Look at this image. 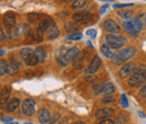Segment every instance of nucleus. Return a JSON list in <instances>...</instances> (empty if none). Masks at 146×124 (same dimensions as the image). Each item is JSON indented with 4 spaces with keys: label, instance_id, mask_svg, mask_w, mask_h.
<instances>
[{
    "label": "nucleus",
    "instance_id": "f257e3e1",
    "mask_svg": "<svg viewBox=\"0 0 146 124\" xmlns=\"http://www.w3.org/2000/svg\"><path fill=\"white\" fill-rule=\"evenodd\" d=\"M136 54V48H125L118 52L113 54V56L111 58V62L116 66H120L123 63H127L129 59H131L134 55Z\"/></svg>",
    "mask_w": 146,
    "mask_h": 124
},
{
    "label": "nucleus",
    "instance_id": "f03ea898",
    "mask_svg": "<svg viewBox=\"0 0 146 124\" xmlns=\"http://www.w3.org/2000/svg\"><path fill=\"white\" fill-rule=\"evenodd\" d=\"M80 50H79V48L78 46H73L71 49H69L64 55H62V56H60V58H57V60H58V62H60V64L62 66V67H66L68 64H70L71 62H74L75 60H76V58L80 55Z\"/></svg>",
    "mask_w": 146,
    "mask_h": 124
},
{
    "label": "nucleus",
    "instance_id": "7ed1b4c3",
    "mask_svg": "<svg viewBox=\"0 0 146 124\" xmlns=\"http://www.w3.org/2000/svg\"><path fill=\"white\" fill-rule=\"evenodd\" d=\"M105 40H106V44H108L112 50L113 49H120L127 43V40L121 35L109 34V35H107L105 37Z\"/></svg>",
    "mask_w": 146,
    "mask_h": 124
},
{
    "label": "nucleus",
    "instance_id": "20e7f679",
    "mask_svg": "<svg viewBox=\"0 0 146 124\" xmlns=\"http://www.w3.org/2000/svg\"><path fill=\"white\" fill-rule=\"evenodd\" d=\"M20 56L23 58V60L25 61V63L29 67H34L38 63V60L34 54V51L31 50L29 48H25V49H21L20 51Z\"/></svg>",
    "mask_w": 146,
    "mask_h": 124
},
{
    "label": "nucleus",
    "instance_id": "39448f33",
    "mask_svg": "<svg viewBox=\"0 0 146 124\" xmlns=\"http://www.w3.org/2000/svg\"><path fill=\"white\" fill-rule=\"evenodd\" d=\"M146 81V76L141 73V72H137L135 71L129 78H128V85L129 87H133V88H136V87H142Z\"/></svg>",
    "mask_w": 146,
    "mask_h": 124
},
{
    "label": "nucleus",
    "instance_id": "423d86ee",
    "mask_svg": "<svg viewBox=\"0 0 146 124\" xmlns=\"http://www.w3.org/2000/svg\"><path fill=\"white\" fill-rule=\"evenodd\" d=\"M73 20L76 24H89L93 20V14L90 11H78L73 15Z\"/></svg>",
    "mask_w": 146,
    "mask_h": 124
},
{
    "label": "nucleus",
    "instance_id": "0eeeda50",
    "mask_svg": "<svg viewBox=\"0 0 146 124\" xmlns=\"http://www.w3.org/2000/svg\"><path fill=\"white\" fill-rule=\"evenodd\" d=\"M35 107H36V104L33 99L31 98H27L21 104V113L24 115H27V116H32L34 113H35Z\"/></svg>",
    "mask_w": 146,
    "mask_h": 124
},
{
    "label": "nucleus",
    "instance_id": "6e6552de",
    "mask_svg": "<svg viewBox=\"0 0 146 124\" xmlns=\"http://www.w3.org/2000/svg\"><path fill=\"white\" fill-rule=\"evenodd\" d=\"M102 25L108 33H111L113 35H118V33H120V26L113 19H106Z\"/></svg>",
    "mask_w": 146,
    "mask_h": 124
},
{
    "label": "nucleus",
    "instance_id": "1a4fd4ad",
    "mask_svg": "<svg viewBox=\"0 0 146 124\" xmlns=\"http://www.w3.org/2000/svg\"><path fill=\"white\" fill-rule=\"evenodd\" d=\"M135 71H136V64L134 62H127L119 70V77L120 78H127L129 76H131V73H134Z\"/></svg>",
    "mask_w": 146,
    "mask_h": 124
},
{
    "label": "nucleus",
    "instance_id": "9d476101",
    "mask_svg": "<svg viewBox=\"0 0 146 124\" xmlns=\"http://www.w3.org/2000/svg\"><path fill=\"white\" fill-rule=\"evenodd\" d=\"M100 66H101V60H100V58H99L98 55H96V56L92 59L91 62H90L89 67L84 70V73H86V74H93V73H96L97 71L99 70Z\"/></svg>",
    "mask_w": 146,
    "mask_h": 124
},
{
    "label": "nucleus",
    "instance_id": "9b49d317",
    "mask_svg": "<svg viewBox=\"0 0 146 124\" xmlns=\"http://www.w3.org/2000/svg\"><path fill=\"white\" fill-rule=\"evenodd\" d=\"M55 24H54V20H53V18L48 17V16H45V17L43 18L39 23H38V29H40L43 33H46L51 27H53Z\"/></svg>",
    "mask_w": 146,
    "mask_h": 124
},
{
    "label": "nucleus",
    "instance_id": "f8f14e48",
    "mask_svg": "<svg viewBox=\"0 0 146 124\" xmlns=\"http://www.w3.org/2000/svg\"><path fill=\"white\" fill-rule=\"evenodd\" d=\"M113 113H115V109L113 108L104 107V108H99L94 113V117L98 119V120H105V119H108L111 115H113Z\"/></svg>",
    "mask_w": 146,
    "mask_h": 124
},
{
    "label": "nucleus",
    "instance_id": "ddd939ff",
    "mask_svg": "<svg viewBox=\"0 0 146 124\" xmlns=\"http://www.w3.org/2000/svg\"><path fill=\"white\" fill-rule=\"evenodd\" d=\"M3 24H5L6 28H8V29L14 28L16 25V14L11 13V11L6 13L3 16Z\"/></svg>",
    "mask_w": 146,
    "mask_h": 124
},
{
    "label": "nucleus",
    "instance_id": "4468645a",
    "mask_svg": "<svg viewBox=\"0 0 146 124\" xmlns=\"http://www.w3.org/2000/svg\"><path fill=\"white\" fill-rule=\"evenodd\" d=\"M88 56H89V52H88L87 50L82 51V52L80 53V55L76 58V60L73 62L74 69H82L83 66H84V63H86V60L88 59Z\"/></svg>",
    "mask_w": 146,
    "mask_h": 124
},
{
    "label": "nucleus",
    "instance_id": "2eb2a0df",
    "mask_svg": "<svg viewBox=\"0 0 146 124\" xmlns=\"http://www.w3.org/2000/svg\"><path fill=\"white\" fill-rule=\"evenodd\" d=\"M51 113H50V111L48 109H46V108H42V109H39V112H38V120H39V122L42 124H46L50 122V120H51Z\"/></svg>",
    "mask_w": 146,
    "mask_h": 124
},
{
    "label": "nucleus",
    "instance_id": "dca6fc26",
    "mask_svg": "<svg viewBox=\"0 0 146 124\" xmlns=\"http://www.w3.org/2000/svg\"><path fill=\"white\" fill-rule=\"evenodd\" d=\"M123 26H124V28L127 31V33L129 34V35L137 36L138 35V33H139V32L135 28V26H134L131 19H130V20H125V21L123 23Z\"/></svg>",
    "mask_w": 146,
    "mask_h": 124
},
{
    "label": "nucleus",
    "instance_id": "f3484780",
    "mask_svg": "<svg viewBox=\"0 0 146 124\" xmlns=\"http://www.w3.org/2000/svg\"><path fill=\"white\" fill-rule=\"evenodd\" d=\"M19 71V62L16 59H11L10 62L8 63V73L10 76L17 74Z\"/></svg>",
    "mask_w": 146,
    "mask_h": 124
},
{
    "label": "nucleus",
    "instance_id": "a211bd4d",
    "mask_svg": "<svg viewBox=\"0 0 146 124\" xmlns=\"http://www.w3.org/2000/svg\"><path fill=\"white\" fill-rule=\"evenodd\" d=\"M64 28H65V31H66L68 33L74 34V33H78V32H79L80 26H79L75 21H68V23H65Z\"/></svg>",
    "mask_w": 146,
    "mask_h": 124
},
{
    "label": "nucleus",
    "instance_id": "6ab92c4d",
    "mask_svg": "<svg viewBox=\"0 0 146 124\" xmlns=\"http://www.w3.org/2000/svg\"><path fill=\"white\" fill-rule=\"evenodd\" d=\"M113 92H115V86L111 82H107V84L102 85L100 91H99V94H102V95H111Z\"/></svg>",
    "mask_w": 146,
    "mask_h": 124
},
{
    "label": "nucleus",
    "instance_id": "aec40b11",
    "mask_svg": "<svg viewBox=\"0 0 146 124\" xmlns=\"http://www.w3.org/2000/svg\"><path fill=\"white\" fill-rule=\"evenodd\" d=\"M10 92H11V88L10 87H5L2 89L1 94H0V103L1 104H7V101L9 99V96H10Z\"/></svg>",
    "mask_w": 146,
    "mask_h": 124
},
{
    "label": "nucleus",
    "instance_id": "412c9836",
    "mask_svg": "<svg viewBox=\"0 0 146 124\" xmlns=\"http://www.w3.org/2000/svg\"><path fill=\"white\" fill-rule=\"evenodd\" d=\"M19 105H20V102H19L18 98H13L9 102H7V104H6V111L7 112H14Z\"/></svg>",
    "mask_w": 146,
    "mask_h": 124
},
{
    "label": "nucleus",
    "instance_id": "4be33fe9",
    "mask_svg": "<svg viewBox=\"0 0 146 124\" xmlns=\"http://www.w3.org/2000/svg\"><path fill=\"white\" fill-rule=\"evenodd\" d=\"M34 54L37 58L38 62H44L45 59H46V51L43 49V48H36L34 50Z\"/></svg>",
    "mask_w": 146,
    "mask_h": 124
},
{
    "label": "nucleus",
    "instance_id": "5701e85b",
    "mask_svg": "<svg viewBox=\"0 0 146 124\" xmlns=\"http://www.w3.org/2000/svg\"><path fill=\"white\" fill-rule=\"evenodd\" d=\"M100 50H101V52H102V54L106 56V58H108V59H111L112 56H113V51H112V49L110 48L108 44H102L101 45V48H100Z\"/></svg>",
    "mask_w": 146,
    "mask_h": 124
},
{
    "label": "nucleus",
    "instance_id": "b1692460",
    "mask_svg": "<svg viewBox=\"0 0 146 124\" xmlns=\"http://www.w3.org/2000/svg\"><path fill=\"white\" fill-rule=\"evenodd\" d=\"M29 36L34 40V41H37V42H39V41H42L43 40V32L40 31V29H32L31 31V33H29Z\"/></svg>",
    "mask_w": 146,
    "mask_h": 124
},
{
    "label": "nucleus",
    "instance_id": "393cba45",
    "mask_svg": "<svg viewBox=\"0 0 146 124\" xmlns=\"http://www.w3.org/2000/svg\"><path fill=\"white\" fill-rule=\"evenodd\" d=\"M44 17L45 16L44 15H40V14H29L28 15V20L32 24H35V23H39Z\"/></svg>",
    "mask_w": 146,
    "mask_h": 124
},
{
    "label": "nucleus",
    "instance_id": "a878e982",
    "mask_svg": "<svg viewBox=\"0 0 146 124\" xmlns=\"http://www.w3.org/2000/svg\"><path fill=\"white\" fill-rule=\"evenodd\" d=\"M88 1L89 0H74L72 3V8L73 9H81L87 6Z\"/></svg>",
    "mask_w": 146,
    "mask_h": 124
},
{
    "label": "nucleus",
    "instance_id": "bb28decb",
    "mask_svg": "<svg viewBox=\"0 0 146 124\" xmlns=\"http://www.w3.org/2000/svg\"><path fill=\"white\" fill-rule=\"evenodd\" d=\"M46 33H47V36H48L50 38H55V37H57V36L60 35V29L57 28L56 25H54V26L51 27Z\"/></svg>",
    "mask_w": 146,
    "mask_h": 124
},
{
    "label": "nucleus",
    "instance_id": "cd10ccee",
    "mask_svg": "<svg viewBox=\"0 0 146 124\" xmlns=\"http://www.w3.org/2000/svg\"><path fill=\"white\" fill-rule=\"evenodd\" d=\"M133 10H130V9H128V10H120V11H118V15H119V17L124 18V19H128V18H130L133 16Z\"/></svg>",
    "mask_w": 146,
    "mask_h": 124
},
{
    "label": "nucleus",
    "instance_id": "c85d7f7f",
    "mask_svg": "<svg viewBox=\"0 0 146 124\" xmlns=\"http://www.w3.org/2000/svg\"><path fill=\"white\" fill-rule=\"evenodd\" d=\"M8 73V63L5 60H0V76Z\"/></svg>",
    "mask_w": 146,
    "mask_h": 124
},
{
    "label": "nucleus",
    "instance_id": "c756f323",
    "mask_svg": "<svg viewBox=\"0 0 146 124\" xmlns=\"http://www.w3.org/2000/svg\"><path fill=\"white\" fill-rule=\"evenodd\" d=\"M131 20H133V24H134L135 28H136L138 32H141L142 28H143V23H142V20H141L139 18H134V19H131Z\"/></svg>",
    "mask_w": 146,
    "mask_h": 124
},
{
    "label": "nucleus",
    "instance_id": "7c9ffc66",
    "mask_svg": "<svg viewBox=\"0 0 146 124\" xmlns=\"http://www.w3.org/2000/svg\"><path fill=\"white\" fill-rule=\"evenodd\" d=\"M81 38H82L81 33H74V34H70L66 36V40H69V41H79Z\"/></svg>",
    "mask_w": 146,
    "mask_h": 124
},
{
    "label": "nucleus",
    "instance_id": "2f4dec72",
    "mask_svg": "<svg viewBox=\"0 0 146 124\" xmlns=\"http://www.w3.org/2000/svg\"><path fill=\"white\" fill-rule=\"evenodd\" d=\"M113 102H115V97H112V96H105L101 99L102 104H110V103H113Z\"/></svg>",
    "mask_w": 146,
    "mask_h": 124
},
{
    "label": "nucleus",
    "instance_id": "473e14b6",
    "mask_svg": "<svg viewBox=\"0 0 146 124\" xmlns=\"http://www.w3.org/2000/svg\"><path fill=\"white\" fill-rule=\"evenodd\" d=\"M120 106L124 107V108H127L128 107V101L126 95H121V97H120Z\"/></svg>",
    "mask_w": 146,
    "mask_h": 124
},
{
    "label": "nucleus",
    "instance_id": "72a5a7b5",
    "mask_svg": "<svg viewBox=\"0 0 146 124\" xmlns=\"http://www.w3.org/2000/svg\"><path fill=\"white\" fill-rule=\"evenodd\" d=\"M131 6H134L133 3H116V5H113V8H116V9H118V8H128V7H131Z\"/></svg>",
    "mask_w": 146,
    "mask_h": 124
},
{
    "label": "nucleus",
    "instance_id": "f704fd0d",
    "mask_svg": "<svg viewBox=\"0 0 146 124\" xmlns=\"http://www.w3.org/2000/svg\"><path fill=\"white\" fill-rule=\"evenodd\" d=\"M60 120V114L58 113H54L52 116H51V120H50V123L51 124H54L56 123L57 121Z\"/></svg>",
    "mask_w": 146,
    "mask_h": 124
},
{
    "label": "nucleus",
    "instance_id": "c9c22d12",
    "mask_svg": "<svg viewBox=\"0 0 146 124\" xmlns=\"http://www.w3.org/2000/svg\"><path fill=\"white\" fill-rule=\"evenodd\" d=\"M136 71H137V72H141V73H143V74L146 76V66L145 64L138 66V68H136Z\"/></svg>",
    "mask_w": 146,
    "mask_h": 124
},
{
    "label": "nucleus",
    "instance_id": "e433bc0d",
    "mask_svg": "<svg viewBox=\"0 0 146 124\" xmlns=\"http://www.w3.org/2000/svg\"><path fill=\"white\" fill-rule=\"evenodd\" d=\"M87 35L92 37V38H94V37L97 36V31H96V29H88V31H87Z\"/></svg>",
    "mask_w": 146,
    "mask_h": 124
},
{
    "label": "nucleus",
    "instance_id": "4c0bfd02",
    "mask_svg": "<svg viewBox=\"0 0 146 124\" xmlns=\"http://www.w3.org/2000/svg\"><path fill=\"white\" fill-rule=\"evenodd\" d=\"M139 95L143 96V97H146V84H144L141 88V91H139Z\"/></svg>",
    "mask_w": 146,
    "mask_h": 124
},
{
    "label": "nucleus",
    "instance_id": "58836bf2",
    "mask_svg": "<svg viewBox=\"0 0 146 124\" xmlns=\"http://www.w3.org/2000/svg\"><path fill=\"white\" fill-rule=\"evenodd\" d=\"M98 124H113V121L109 119H105V120H101Z\"/></svg>",
    "mask_w": 146,
    "mask_h": 124
},
{
    "label": "nucleus",
    "instance_id": "ea45409f",
    "mask_svg": "<svg viewBox=\"0 0 146 124\" xmlns=\"http://www.w3.org/2000/svg\"><path fill=\"white\" fill-rule=\"evenodd\" d=\"M2 122H3V123L13 122V119H11V117H2Z\"/></svg>",
    "mask_w": 146,
    "mask_h": 124
},
{
    "label": "nucleus",
    "instance_id": "a19ab883",
    "mask_svg": "<svg viewBox=\"0 0 146 124\" xmlns=\"http://www.w3.org/2000/svg\"><path fill=\"white\" fill-rule=\"evenodd\" d=\"M3 38H5V33H3V31H2V28L0 27V43L3 41Z\"/></svg>",
    "mask_w": 146,
    "mask_h": 124
},
{
    "label": "nucleus",
    "instance_id": "79ce46f5",
    "mask_svg": "<svg viewBox=\"0 0 146 124\" xmlns=\"http://www.w3.org/2000/svg\"><path fill=\"white\" fill-rule=\"evenodd\" d=\"M107 9H108V5H105L104 7H101V9H100V13H101V14H104V13H105Z\"/></svg>",
    "mask_w": 146,
    "mask_h": 124
},
{
    "label": "nucleus",
    "instance_id": "37998d69",
    "mask_svg": "<svg viewBox=\"0 0 146 124\" xmlns=\"http://www.w3.org/2000/svg\"><path fill=\"white\" fill-rule=\"evenodd\" d=\"M60 124H68V119H63V120L60 122Z\"/></svg>",
    "mask_w": 146,
    "mask_h": 124
},
{
    "label": "nucleus",
    "instance_id": "c03bdc74",
    "mask_svg": "<svg viewBox=\"0 0 146 124\" xmlns=\"http://www.w3.org/2000/svg\"><path fill=\"white\" fill-rule=\"evenodd\" d=\"M72 124H84V122H82V121H75Z\"/></svg>",
    "mask_w": 146,
    "mask_h": 124
},
{
    "label": "nucleus",
    "instance_id": "a18cd8bd",
    "mask_svg": "<svg viewBox=\"0 0 146 124\" xmlns=\"http://www.w3.org/2000/svg\"><path fill=\"white\" fill-rule=\"evenodd\" d=\"M5 53H6V51H5V50H0V55H3Z\"/></svg>",
    "mask_w": 146,
    "mask_h": 124
},
{
    "label": "nucleus",
    "instance_id": "49530a36",
    "mask_svg": "<svg viewBox=\"0 0 146 124\" xmlns=\"http://www.w3.org/2000/svg\"><path fill=\"white\" fill-rule=\"evenodd\" d=\"M62 2H65V3H68V2H70V1H72V0H61Z\"/></svg>",
    "mask_w": 146,
    "mask_h": 124
},
{
    "label": "nucleus",
    "instance_id": "de8ad7c7",
    "mask_svg": "<svg viewBox=\"0 0 146 124\" xmlns=\"http://www.w3.org/2000/svg\"><path fill=\"white\" fill-rule=\"evenodd\" d=\"M100 1H106V2H110V1H112V0H100Z\"/></svg>",
    "mask_w": 146,
    "mask_h": 124
},
{
    "label": "nucleus",
    "instance_id": "09e8293b",
    "mask_svg": "<svg viewBox=\"0 0 146 124\" xmlns=\"http://www.w3.org/2000/svg\"><path fill=\"white\" fill-rule=\"evenodd\" d=\"M7 124H18V123H16V122H10V123H7Z\"/></svg>",
    "mask_w": 146,
    "mask_h": 124
},
{
    "label": "nucleus",
    "instance_id": "8fccbe9b",
    "mask_svg": "<svg viewBox=\"0 0 146 124\" xmlns=\"http://www.w3.org/2000/svg\"><path fill=\"white\" fill-rule=\"evenodd\" d=\"M24 124H33V123H29V122H27V123H24Z\"/></svg>",
    "mask_w": 146,
    "mask_h": 124
},
{
    "label": "nucleus",
    "instance_id": "3c124183",
    "mask_svg": "<svg viewBox=\"0 0 146 124\" xmlns=\"http://www.w3.org/2000/svg\"><path fill=\"white\" fill-rule=\"evenodd\" d=\"M0 104H1V103H0Z\"/></svg>",
    "mask_w": 146,
    "mask_h": 124
}]
</instances>
